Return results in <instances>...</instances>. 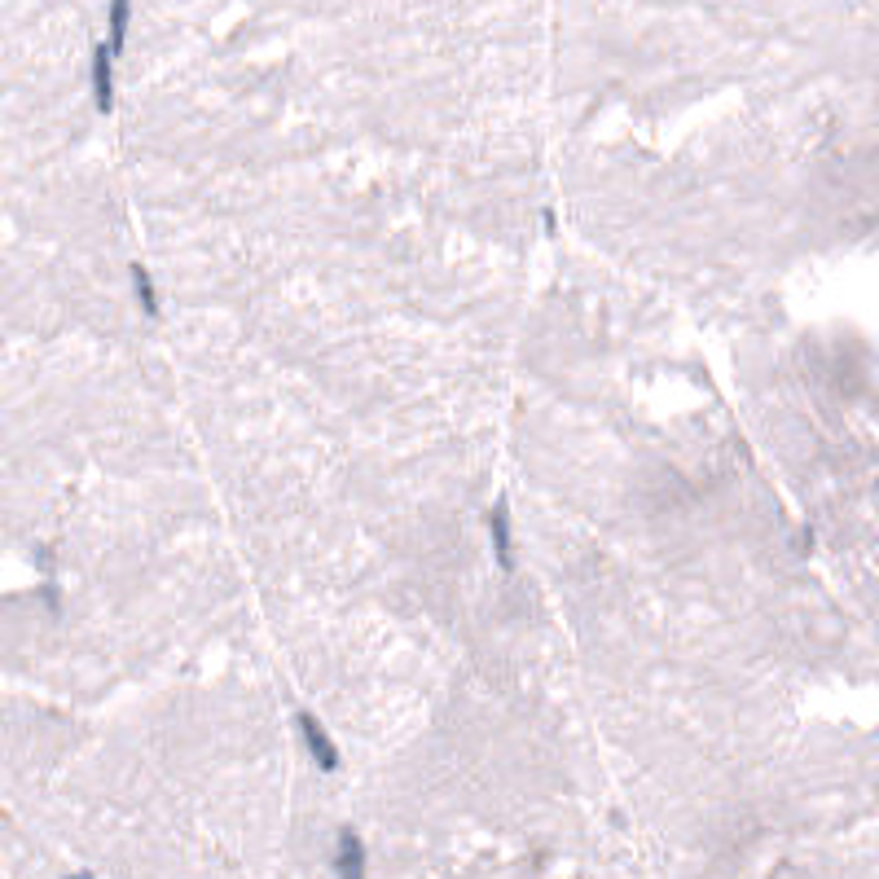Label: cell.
I'll use <instances>...</instances> for the list:
<instances>
[{
  "mask_svg": "<svg viewBox=\"0 0 879 879\" xmlns=\"http://www.w3.org/2000/svg\"><path fill=\"white\" fill-rule=\"evenodd\" d=\"M299 734H304V748H308V756L321 765L326 774H335L339 770V748L330 743V734L317 726V717H308V712H299Z\"/></svg>",
  "mask_w": 879,
  "mask_h": 879,
  "instance_id": "obj_1",
  "label": "cell"
},
{
  "mask_svg": "<svg viewBox=\"0 0 879 879\" xmlns=\"http://www.w3.org/2000/svg\"><path fill=\"white\" fill-rule=\"evenodd\" d=\"M110 62H115L110 44H97V53H93V102H97L102 115L115 110V71H110Z\"/></svg>",
  "mask_w": 879,
  "mask_h": 879,
  "instance_id": "obj_2",
  "label": "cell"
},
{
  "mask_svg": "<svg viewBox=\"0 0 879 879\" xmlns=\"http://www.w3.org/2000/svg\"><path fill=\"white\" fill-rule=\"evenodd\" d=\"M493 550H497V567L502 572H515V532H510V506L497 502L493 506Z\"/></svg>",
  "mask_w": 879,
  "mask_h": 879,
  "instance_id": "obj_3",
  "label": "cell"
},
{
  "mask_svg": "<svg viewBox=\"0 0 879 879\" xmlns=\"http://www.w3.org/2000/svg\"><path fill=\"white\" fill-rule=\"evenodd\" d=\"M335 871L343 879H361L365 875V849L352 831H339V858H335Z\"/></svg>",
  "mask_w": 879,
  "mask_h": 879,
  "instance_id": "obj_4",
  "label": "cell"
},
{
  "mask_svg": "<svg viewBox=\"0 0 879 879\" xmlns=\"http://www.w3.org/2000/svg\"><path fill=\"white\" fill-rule=\"evenodd\" d=\"M128 18H132V0H110V53L124 49L128 40Z\"/></svg>",
  "mask_w": 879,
  "mask_h": 879,
  "instance_id": "obj_5",
  "label": "cell"
},
{
  "mask_svg": "<svg viewBox=\"0 0 879 879\" xmlns=\"http://www.w3.org/2000/svg\"><path fill=\"white\" fill-rule=\"evenodd\" d=\"M132 286H137L141 308H146L150 317H159V295H154V282H150V273L141 269V264H132Z\"/></svg>",
  "mask_w": 879,
  "mask_h": 879,
  "instance_id": "obj_6",
  "label": "cell"
}]
</instances>
